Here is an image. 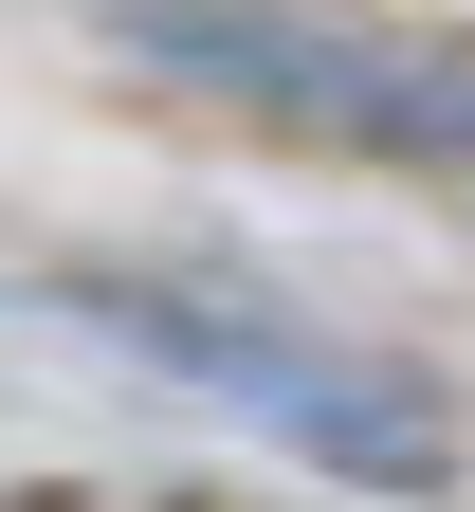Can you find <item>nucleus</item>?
<instances>
[{"label": "nucleus", "mask_w": 475, "mask_h": 512, "mask_svg": "<svg viewBox=\"0 0 475 512\" xmlns=\"http://www.w3.org/2000/svg\"><path fill=\"white\" fill-rule=\"evenodd\" d=\"M92 311L147 366H183L201 403H238V421H275L311 439L329 476H366V494H439L457 476V403L421 366H384L348 330H311V311H256V293H183V275H92Z\"/></svg>", "instance_id": "obj_1"}, {"label": "nucleus", "mask_w": 475, "mask_h": 512, "mask_svg": "<svg viewBox=\"0 0 475 512\" xmlns=\"http://www.w3.org/2000/svg\"><path fill=\"white\" fill-rule=\"evenodd\" d=\"M183 92H238L275 128H329L366 165H475V37L439 19H311V0H147L128 19Z\"/></svg>", "instance_id": "obj_2"}]
</instances>
